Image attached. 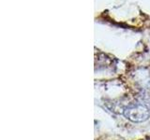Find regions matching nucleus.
Wrapping results in <instances>:
<instances>
[{
	"instance_id": "nucleus-1",
	"label": "nucleus",
	"mask_w": 150,
	"mask_h": 140,
	"mask_svg": "<svg viewBox=\"0 0 150 140\" xmlns=\"http://www.w3.org/2000/svg\"><path fill=\"white\" fill-rule=\"evenodd\" d=\"M123 115L132 123H144L150 118V107L143 103H131L125 107Z\"/></svg>"
}]
</instances>
